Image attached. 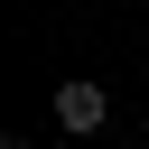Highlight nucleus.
Instances as JSON below:
<instances>
[{
    "label": "nucleus",
    "mask_w": 149,
    "mask_h": 149,
    "mask_svg": "<svg viewBox=\"0 0 149 149\" xmlns=\"http://www.w3.org/2000/svg\"><path fill=\"white\" fill-rule=\"evenodd\" d=\"M102 121H112V93H102L93 74H65V84H56V130L84 140V130H102Z\"/></svg>",
    "instance_id": "f257e3e1"
}]
</instances>
